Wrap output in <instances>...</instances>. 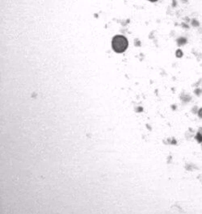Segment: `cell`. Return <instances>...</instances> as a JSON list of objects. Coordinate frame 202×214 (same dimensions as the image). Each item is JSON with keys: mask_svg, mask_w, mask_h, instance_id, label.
I'll list each match as a JSON object with an SVG mask.
<instances>
[{"mask_svg": "<svg viewBox=\"0 0 202 214\" xmlns=\"http://www.w3.org/2000/svg\"><path fill=\"white\" fill-rule=\"evenodd\" d=\"M112 48L113 50L115 51L116 53H123L126 50L127 47H128V40L127 39L123 36H116L112 42Z\"/></svg>", "mask_w": 202, "mask_h": 214, "instance_id": "cell-1", "label": "cell"}, {"mask_svg": "<svg viewBox=\"0 0 202 214\" xmlns=\"http://www.w3.org/2000/svg\"><path fill=\"white\" fill-rule=\"evenodd\" d=\"M149 1H150V2H156V1H158V0H149Z\"/></svg>", "mask_w": 202, "mask_h": 214, "instance_id": "cell-2", "label": "cell"}]
</instances>
